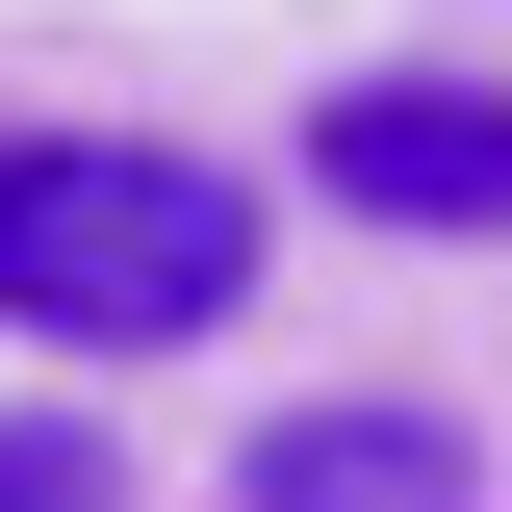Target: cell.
Segmentation results:
<instances>
[{
    "label": "cell",
    "instance_id": "cell-1",
    "mask_svg": "<svg viewBox=\"0 0 512 512\" xmlns=\"http://www.w3.org/2000/svg\"><path fill=\"white\" fill-rule=\"evenodd\" d=\"M256 308V180L180 128H0V333L52 359H180Z\"/></svg>",
    "mask_w": 512,
    "mask_h": 512
},
{
    "label": "cell",
    "instance_id": "cell-2",
    "mask_svg": "<svg viewBox=\"0 0 512 512\" xmlns=\"http://www.w3.org/2000/svg\"><path fill=\"white\" fill-rule=\"evenodd\" d=\"M308 180L359 231H512V77H333Z\"/></svg>",
    "mask_w": 512,
    "mask_h": 512
},
{
    "label": "cell",
    "instance_id": "cell-3",
    "mask_svg": "<svg viewBox=\"0 0 512 512\" xmlns=\"http://www.w3.org/2000/svg\"><path fill=\"white\" fill-rule=\"evenodd\" d=\"M231 512H487V461H461V410H410V384H308V410H256Z\"/></svg>",
    "mask_w": 512,
    "mask_h": 512
},
{
    "label": "cell",
    "instance_id": "cell-4",
    "mask_svg": "<svg viewBox=\"0 0 512 512\" xmlns=\"http://www.w3.org/2000/svg\"><path fill=\"white\" fill-rule=\"evenodd\" d=\"M0 512H103V436L77 410H0Z\"/></svg>",
    "mask_w": 512,
    "mask_h": 512
}]
</instances>
